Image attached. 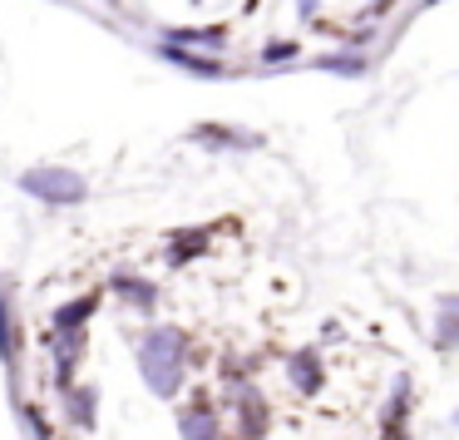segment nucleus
<instances>
[{
  "instance_id": "nucleus-1",
  "label": "nucleus",
  "mask_w": 459,
  "mask_h": 440,
  "mask_svg": "<svg viewBox=\"0 0 459 440\" xmlns=\"http://www.w3.org/2000/svg\"><path fill=\"white\" fill-rule=\"evenodd\" d=\"M188 371V331L178 327H149L139 337V376L159 400H173L183 391Z\"/></svg>"
},
{
  "instance_id": "nucleus-2",
  "label": "nucleus",
  "mask_w": 459,
  "mask_h": 440,
  "mask_svg": "<svg viewBox=\"0 0 459 440\" xmlns=\"http://www.w3.org/2000/svg\"><path fill=\"white\" fill-rule=\"evenodd\" d=\"M21 189L30 193V198L50 203V208H80L84 198H90V183H84V173L74 169H60V163H45V169H25L21 173Z\"/></svg>"
},
{
  "instance_id": "nucleus-3",
  "label": "nucleus",
  "mask_w": 459,
  "mask_h": 440,
  "mask_svg": "<svg viewBox=\"0 0 459 440\" xmlns=\"http://www.w3.org/2000/svg\"><path fill=\"white\" fill-rule=\"evenodd\" d=\"M100 302H104V292H84V297H74V302H65V307H55L50 337H60V331H84V327L94 321V312H100Z\"/></svg>"
},
{
  "instance_id": "nucleus-4",
  "label": "nucleus",
  "mask_w": 459,
  "mask_h": 440,
  "mask_svg": "<svg viewBox=\"0 0 459 440\" xmlns=\"http://www.w3.org/2000/svg\"><path fill=\"white\" fill-rule=\"evenodd\" d=\"M178 436H183V440H222L218 410H212L208 400H198V406H188V410L178 416Z\"/></svg>"
},
{
  "instance_id": "nucleus-5",
  "label": "nucleus",
  "mask_w": 459,
  "mask_h": 440,
  "mask_svg": "<svg viewBox=\"0 0 459 440\" xmlns=\"http://www.w3.org/2000/svg\"><path fill=\"white\" fill-rule=\"evenodd\" d=\"M287 376H291V386H297L301 396H316L321 381H326V371H321V356L307 347V351H297V356L287 361Z\"/></svg>"
},
{
  "instance_id": "nucleus-6",
  "label": "nucleus",
  "mask_w": 459,
  "mask_h": 440,
  "mask_svg": "<svg viewBox=\"0 0 459 440\" xmlns=\"http://www.w3.org/2000/svg\"><path fill=\"white\" fill-rule=\"evenodd\" d=\"M0 366L11 371H21V331H15V317H11V297L0 292Z\"/></svg>"
},
{
  "instance_id": "nucleus-7",
  "label": "nucleus",
  "mask_w": 459,
  "mask_h": 440,
  "mask_svg": "<svg viewBox=\"0 0 459 440\" xmlns=\"http://www.w3.org/2000/svg\"><path fill=\"white\" fill-rule=\"evenodd\" d=\"M65 410H70V420L80 430H94V420H100V391L94 386H70L65 391Z\"/></svg>"
},
{
  "instance_id": "nucleus-8",
  "label": "nucleus",
  "mask_w": 459,
  "mask_h": 440,
  "mask_svg": "<svg viewBox=\"0 0 459 440\" xmlns=\"http://www.w3.org/2000/svg\"><path fill=\"white\" fill-rule=\"evenodd\" d=\"M238 420H242V440H262L267 436V400L257 391H242L238 396Z\"/></svg>"
},
{
  "instance_id": "nucleus-9",
  "label": "nucleus",
  "mask_w": 459,
  "mask_h": 440,
  "mask_svg": "<svg viewBox=\"0 0 459 440\" xmlns=\"http://www.w3.org/2000/svg\"><path fill=\"white\" fill-rule=\"evenodd\" d=\"M153 55H159V60H169V65H178V70H188V75H203V80H218V75H222L218 60H198L193 50H183V45H169V40H163Z\"/></svg>"
},
{
  "instance_id": "nucleus-10",
  "label": "nucleus",
  "mask_w": 459,
  "mask_h": 440,
  "mask_svg": "<svg viewBox=\"0 0 459 440\" xmlns=\"http://www.w3.org/2000/svg\"><path fill=\"white\" fill-rule=\"evenodd\" d=\"M114 292H119L124 302H134L139 312H153V307H159V287H153L149 277H129V272H119V277H114Z\"/></svg>"
},
{
  "instance_id": "nucleus-11",
  "label": "nucleus",
  "mask_w": 459,
  "mask_h": 440,
  "mask_svg": "<svg viewBox=\"0 0 459 440\" xmlns=\"http://www.w3.org/2000/svg\"><path fill=\"white\" fill-rule=\"evenodd\" d=\"M198 144H222V149H257V134H242V129H222V124H198L193 129Z\"/></svg>"
},
{
  "instance_id": "nucleus-12",
  "label": "nucleus",
  "mask_w": 459,
  "mask_h": 440,
  "mask_svg": "<svg viewBox=\"0 0 459 440\" xmlns=\"http://www.w3.org/2000/svg\"><path fill=\"white\" fill-rule=\"evenodd\" d=\"M169 45H183V50H188V45L222 50V45H228V31H222V25H212V31H169Z\"/></svg>"
},
{
  "instance_id": "nucleus-13",
  "label": "nucleus",
  "mask_w": 459,
  "mask_h": 440,
  "mask_svg": "<svg viewBox=\"0 0 459 440\" xmlns=\"http://www.w3.org/2000/svg\"><path fill=\"white\" fill-rule=\"evenodd\" d=\"M439 341H445V347H455V341H459V297L439 302Z\"/></svg>"
},
{
  "instance_id": "nucleus-14",
  "label": "nucleus",
  "mask_w": 459,
  "mask_h": 440,
  "mask_svg": "<svg viewBox=\"0 0 459 440\" xmlns=\"http://www.w3.org/2000/svg\"><path fill=\"white\" fill-rule=\"evenodd\" d=\"M203 242H208V233H178V238L169 242V262H188V258H198Z\"/></svg>"
},
{
  "instance_id": "nucleus-15",
  "label": "nucleus",
  "mask_w": 459,
  "mask_h": 440,
  "mask_svg": "<svg viewBox=\"0 0 459 440\" xmlns=\"http://www.w3.org/2000/svg\"><path fill=\"white\" fill-rule=\"evenodd\" d=\"M291 55H301L297 40H277V45H267V50H262V65H287Z\"/></svg>"
},
{
  "instance_id": "nucleus-16",
  "label": "nucleus",
  "mask_w": 459,
  "mask_h": 440,
  "mask_svg": "<svg viewBox=\"0 0 459 440\" xmlns=\"http://www.w3.org/2000/svg\"><path fill=\"white\" fill-rule=\"evenodd\" d=\"M321 70H331V75H360L366 70V60H316Z\"/></svg>"
},
{
  "instance_id": "nucleus-17",
  "label": "nucleus",
  "mask_w": 459,
  "mask_h": 440,
  "mask_svg": "<svg viewBox=\"0 0 459 440\" xmlns=\"http://www.w3.org/2000/svg\"><path fill=\"white\" fill-rule=\"evenodd\" d=\"M316 5H321V0H297V11L307 15V21H311V15H316Z\"/></svg>"
},
{
  "instance_id": "nucleus-18",
  "label": "nucleus",
  "mask_w": 459,
  "mask_h": 440,
  "mask_svg": "<svg viewBox=\"0 0 459 440\" xmlns=\"http://www.w3.org/2000/svg\"><path fill=\"white\" fill-rule=\"evenodd\" d=\"M455 426H459V416H455Z\"/></svg>"
},
{
  "instance_id": "nucleus-19",
  "label": "nucleus",
  "mask_w": 459,
  "mask_h": 440,
  "mask_svg": "<svg viewBox=\"0 0 459 440\" xmlns=\"http://www.w3.org/2000/svg\"><path fill=\"white\" fill-rule=\"evenodd\" d=\"M193 5H198V0H193Z\"/></svg>"
}]
</instances>
